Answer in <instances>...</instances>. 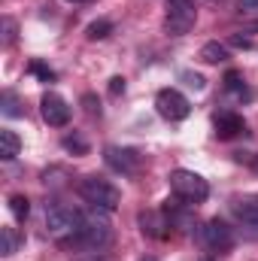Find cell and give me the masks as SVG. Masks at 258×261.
<instances>
[{
	"instance_id": "obj_16",
	"label": "cell",
	"mask_w": 258,
	"mask_h": 261,
	"mask_svg": "<svg viewBox=\"0 0 258 261\" xmlns=\"http://www.w3.org/2000/svg\"><path fill=\"white\" fill-rule=\"evenodd\" d=\"M0 234H3V249H0V252H3V255H15V252H18V243H21V240H18V231H15L12 225H3Z\"/></svg>"
},
{
	"instance_id": "obj_22",
	"label": "cell",
	"mask_w": 258,
	"mask_h": 261,
	"mask_svg": "<svg viewBox=\"0 0 258 261\" xmlns=\"http://www.w3.org/2000/svg\"><path fill=\"white\" fill-rule=\"evenodd\" d=\"M183 82H186L189 88H194V91H203V88H207V79H203L200 73H183Z\"/></svg>"
},
{
	"instance_id": "obj_5",
	"label": "cell",
	"mask_w": 258,
	"mask_h": 261,
	"mask_svg": "<svg viewBox=\"0 0 258 261\" xmlns=\"http://www.w3.org/2000/svg\"><path fill=\"white\" fill-rule=\"evenodd\" d=\"M79 219H82V213L70 210V206H64V203L46 206V231H49L52 237H58V240H67V237L76 234Z\"/></svg>"
},
{
	"instance_id": "obj_30",
	"label": "cell",
	"mask_w": 258,
	"mask_h": 261,
	"mask_svg": "<svg viewBox=\"0 0 258 261\" xmlns=\"http://www.w3.org/2000/svg\"><path fill=\"white\" fill-rule=\"evenodd\" d=\"M67 3H91V0H67Z\"/></svg>"
},
{
	"instance_id": "obj_17",
	"label": "cell",
	"mask_w": 258,
	"mask_h": 261,
	"mask_svg": "<svg viewBox=\"0 0 258 261\" xmlns=\"http://www.w3.org/2000/svg\"><path fill=\"white\" fill-rule=\"evenodd\" d=\"M9 213H12L18 222H24V219H28V213H31L28 197H24V195H12V197H9Z\"/></svg>"
},
{
	"instance_id": "obj_4",
	"label": "cell",
	"mask_w": 258,
	"mask_h": 261,
	"mask_svg": "<svg viewBox=\"0 0 258 261\" xmlns=\"http://www.w3.org/2000/svg\"><path fill=\"white\" fill-rule=\"evenodd\" d=\"M197 21V9H194V0H167L164 6V28L167 34L173 37H183L189 34Z\"/></svg>"
},
{
	"instance_id": "obj_8",
	"label": "cell",
	"mask_w": 258,
	"mask_h": 261,
	"mask_svg": "<svg viewBox=\"0 0 258 261\" xmlns=\"http://www.w3.org/2000/svg\"><path fill=\"white\" fill-rule=\"evenodd\" d=\"M40 113H43V122L52 125V128H64L70 122V107H67L64 97L55 94V91H46L40 97Z\"/></svg>"
},
{
	"instance_id": "obj_21",
	"label": "cell",
	"mask_w": 258,
	"mask_h": 261,
	"mask_svg": "<svg viewBox=\"0 0 258 261\" xmlns=\"http://www.w3.org/2000/svg\"><path fill=\"white\" fill-rule=\"evenodd\" d=\"M31 73H34V76H40L43 82H52V79H55V73L43 64V61H31Z\"/></svg>"
},
{
	"instance_id": "obj_29",
	"label": "cell",
	"mask_w": 258,
	"mask_h": 261,
	"mask_svg": "<svg viewBox=\"0 0 258 261\" xmlns=\"http://www.w3.org/2000/svg\"><path fill=\"white\" fill-rule=\"evenodd\" d=\"M200 3H210V6H216V3H222V0H200Z\"/></svg>"
},
{
	"instance_id": "obj_14",
	"label": "cell",
	"mask_w": 258,
	"mask_h": 261,
	"mask_svg": "<svg viewBox=\"0 0 258 261\" xmlns=\"http://www.w3.org/2000/svg\"><path fill=\"white\" fill-rule=\"evenodd\" d=\"M197 58L203 64H225L228 61V46H222V43H203Z\"/></svg>"
},
{
	"instance_id": "obj_12",
	"label": "cell",
	"mask_w": 258,
	"mask_h": 261,
	"mask_svg": "<svg viewBox=\"0 0 258 261\" xmlns=\"http://www.w3.org/2000/svg\"><path fill=\"white\" fill-rule=\"evenodd\" d=\"M231 210H234V216H237L243 225H252V228H258V195L237 197Z\"/></svg>"
},
{
	"instance_id": "obj_27",
	"label": "cell",
	"mask_w": 258,
	"mask_h": 261,
	"mask_svg": "<svg viewBox=\"0 0 258 261\" xmlns=\"http://www.w3.org/2000/svg\"><path fill=\"white\" fill-rule=\"evenodd\" d=\"M85 110H88V113H91V116H94V113H100V107H97V103H94V97H91V94H88V97H85Z\"/></svg>"
},
{
	"instance_id": "obj_31",
	"label": "cell",
	"mask_w": 258,
	"mask_h": 261,
	"mask_svg": "<svg viewBox=\"0 0 258 261\" xmlns=\"http://www.w3.org/2000/svg\"><path fill=\"white\" fill-rule=\"evenodd\" d=\"M200 261H213V258H210V255H203V258H200Z\"/></svg>"
},
{
	"instance_id": "obj_9",
	"label": "cell",
	"mask_w": 258,
	"mask_h": 261,
	"mask_svg": "<svg viewBox=\"0 0 258 261\" xmlns=\"http://www.w3.org/2000/svg\"><path fill=\"white\" fill-rule=\"evenodd\" d=\"M200 237H203V243H207L210 249H216V252H225V249L234 246V231H231L222 219H210V222L200 228Z\"/></svg>"
},
{
	"instance_id": "obj_10",
	"label": "cell",
	"mask_w": 258,
	"mask_h": 261,
	"mask_svg": "<svg viewBox=\"0 0 258 261\" xmlns=\"http://www.w3.org/2000/svg\"><path fill=\"white\" fill-rule=\"evenodd\" d=\"M140 228H143V234H149V237H155V240H164V237L170 234V231H164V228H173V225H170L167 213L149 210V213H140Z\"/></svg>"
},
{
	"instance_id": "obj_18",
	"label": "cell",
	"mask_w": 258,
	"mask_h": 261,
	"mask_svg": "<svg viewBox=\"0 0 258 261\" xmlns=\"http://www.w3.org/2000/svg\"><path fill=\"white\" fill-rule=\"evenodd\" d=\"M3 116H6V119L24 116V110H21V103H18V97H15L12 91H3Z\"/></svg>"
},
{
	"instance_id": "obj_1",
	"label": "cell",
	"mask_w": 258,
	"mask_h": 261,
	"mask_svg": "<svg viewBox=\"0 0 258 261\" xmlns=\"http://www.w3.org/2000/svg\"><path fill=\"white\" fill-rule=\"evenodd\" d=\"M113 237L116 234H113V225H110L107 210L91 206L88 213H82L79 228H76V234L70 240H73V246H79L85 252H104V249L113 246Z\"/></svg>"
},
{
	"instance_id": "obj_11",
	"label": "cell",
	"mask_w": 258,
	"mask_h": 261,
	"mask_svg": "<svg viewBox=\"0 0 258 261\" xmlns=\"http://www.w3.org/2000/svg\"><path fill=\"white\" fill-rule=\"evenodd\" d=\"M246 130V122L237 116V113H222V116H216V137L219 140H234L237 134H243Z\"/></svg>"
},
{
	"instance_id": "obj_7",
	"label": "cell",
	"mask_w": 258,
	"mask_h": 261,
	"mask_svg": "<svg viewBox=\"0 0 258 261\" xmlns=\"http://www.w3.org/2000/svg\"><path fill=\"white\" fill-rule=\"evenodd\" d=\"M104 161H107L110 170L125 173V176H134L140 170V164H143L140 152L137 149H128V146H107L104 149Z\"/></svg>"
},
{
	"instance_id": "obj_2",
	"label": "cell",
	"mask_w": 258,
	"mask_h": 261,
	"mask_svg": "<svg viewBox=\"0 0 258 261\" xmlns=\"http://www.w3.org/2000/svg\"><path fill=\"white\" fill-rule=\"evenodd\" d=\"M76 192H79V197H82L85 203H91V206H97V210H107V213H113V210L122 203V192H119L110 179H100V176H85V179H79Z\"/></svg>"
},
{
	"instance_id": "obj_25",
	"label": "cell",
	"mask_w": 258,
	"mask_h": 261,
	"mask_svg": "<svg viewBox=\"0 0 258 261\" xmlns=\"http://www.w3.org/2000/svg\"><path fill=\"white\" fill-rule=\"evenodd\" d=\"M122 91H125V79H122V76H113V79H110V94L116 97V94H122Z\"/></svg>"
},
{
	"instance_id": "obj_24",
	"label": "cell",
	"mask_w": 258,
	"mask_h": 261,
	"mask_svg": "<svg viewBox=\"0 0 258 261\" xmlns=\"http://www.w3.org/2000/svg\"><path fill=\"white\" fill-rule=\"evenodd\" d=\"M243 15H258V0H237Z\"/></svg>"
},
{
	"instance_id": "obj_23",
	"label": "cell",
	"mask_w": 258,
	"mask_h": 261,
	"mask_svg": "<svg viewBox=\"0 0 258 261\" xmlns=\"http://www.w3.org/2000/svg\"><path fill=\"white\" fill-rule=\"evenodd\" d=\"M3 43H6V46L15 43V21H12V18H3Z\"/></svg>"
},
{
	"instance_id": "obj_3",
	"label": "cell",
	"mask_w": 258,
	"mask_h": 261,
	"mask_svg": "<svg viewBox=\"0 0 258 261\" xmlns=\"http://www.w3.org/2000/svg\"><path fill=\"white\" fill-rule=\"evenodd\" d=\"M170 189H173V195L179 197V200H186L189 206H197V203H203L210 197L207 179L200 173H194V170H173L170 173Z\"/></svg>"
},
{
	"instance_id": "obj_6",
	"label": "cell",
	"mask_w": 258,
	"mask_h": 261,
	"mask_svg": "<svg viewBox=\"0 0 258 261\" xmlns=\"http://www.w3.org/2000/svg\"><path fill=\"white\" fill-rule=\"evenodd\" d=\"M155 110H158V116L167 119V122H183V119L192 116L189 97H186L183 91H176V88H161V91L155 94Z\"/></svg>"
},
{
	"instance_id": "obj_26",
	"label": "cell",
	"mask_w": 258,
	"mask_h": 261,
	"mask_svg": "<svg viewBox=\"0 0 258 261\" xmlns=\"http://www.w3.org/2000/svg\"><path fill=\"white\" fill-rule=\"evenodd\" d=\"M231 46H237V49H249L252 40H246V37H231Z\"/></svg>"
},
{
	"instance_id": "obj_32",
	"label": "cell",
	"mask_w": 258,
	"mask_h": 261,
	"mask_svg": "<svg viewBox=\"0 0 258 261\" xmlns=\"http://www.w3.org/2000/svg\"><path fill=\"white\" fill-rule=\"evenodd\" d=\"M140 261H155V258H140Z\"/></svg>"
},
{
	"instance_id": "obj_13",
	"label": "cell",
	"mask_w": 258,
	"mask_h": 261,
	"mask_svg": "<svg viewBox=\"0 0 258 261\" xmlns=\"http://www.w3.org/2000/svg\"><path fill=\"white\" fill-rule=\"evenodd\" d=\"M18 152H21V140H18V134H15L12 128H3L0 130V158H3V161H12Z\"/></svg>"
},
{
	"instance_id": "obj_28",
	"label": "cell",
	"mask_w": 258,
	"mask_h": 261,
	"mask_svg": "<svg viewBox=\"0 0 258 261\" xmlns=\"http://www.w3.org/2000/svg\"><path fill=\"white\" fill-rule=\"evenodd\" d=\"M88 255H91L88 261H110V258H107V252H88ZM82 261H85V258H82Z\"/></svg>"
},
{
	"instance_id": "obj_20",
	"label": "cell",
	"mask_w": 258,
	"mask_h": 261,
	"mask_svg": "<svg viewBox=\"0 0 258 261\" xmlns=\"http://www.w3.org/2000/svg\"><path fill=\"white\" fill-rule=\"evenodd\" d=\"M225 88H228V91L243 94V76H240L237 70H228V73H225Z\"/></svg>"
},
{
	"instance_id": "obj_15",
	"label": "cell",
	"mask_w": 258,
	"mask_h": 261,
	"mask_svg": "<svg viewBox=\"0 0 258 261\" xmlns=\"http://www.w3.org/2000/svg\"><path fill=\"white\" fill-rule=\"evenodd\" d=\"M110 34H113V21L110 18H97V21H91L85 28V37L88 40H107Z\"/></svg>"
},
{
	"instance_id": "obj_19",
	"label": "cell",
	"mask_w": 258,
	"mask_h": 261,
	"mask_svg": "<svg viewBox=\"0 0 258 261\" xmlns=\"http://www.w3.org/2000/svg\"><path fill=\"white\" fill-rule=\"evenodd\" d=\"M64 149L73 152V155H85V152H88V143H85L79 134H70V137H64Z\"/></svg>"
}]
</instances>
